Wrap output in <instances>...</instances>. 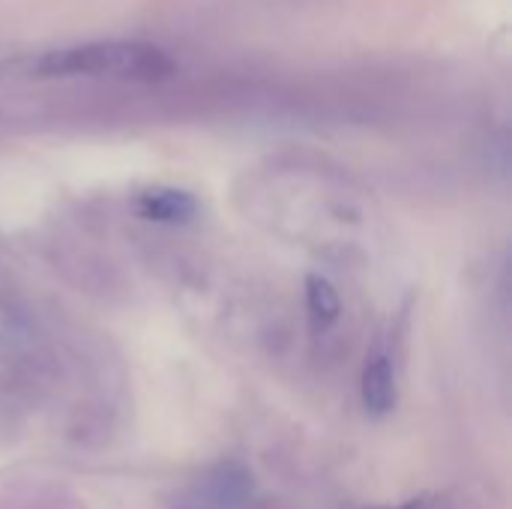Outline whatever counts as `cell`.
<instances>
[{"instance_id": "3957f363", "label": "cell", "mask_w": 512, "mask_h": 509, "mask_svg": "<svg viewBox=\"0 0 512 509\" xmlns=\"http://www.w3.org/2000/svg\"><path fill=\"white\" fill-rule=\"evenodd\" d=\"M396 402V378L387 357H372L363 369V405L372 417H384Z\"/></svg>"}, {"instance_id": "8992f818", "label": "cell", "mask_w": 512, "mask_h": 509, "mask_svg": "<svg viewBox=\"0 0 512 509\" xmlns=\"http://www.w3.org/2000/svg\"><path fill=\"white\" fill-rule=\"evenodd\" d=\"M399 509H447V501L444 498H435V495H426V498L411 501V504H405V507Z\"/></svg>"}, {"instance_id": "7a4b0ae2", "label": "cell", "mask_w": 512, "mask_h": 509, "mask_svg": "<svg viewBox=\"0 0 512 509\" xmlns=\"http://www.w3.org/2000/svg\"><path fill=\"white\" fill-rule=\"evenodd\" d=\"M135 210L147 222L180 225V222H189L198 213V201L189 192H180V189H147L144 195H138Z\"/></svg>"}, {"instance_id": "5b68a950", "label": "cell", "mask_w": 512, "mask_h": 509, "mask_svg": "<svg viewBox=\"0 0 512 509\" xmlns=\"http://www.w3.org/2000/svg\"><path fill=\"white\" fill-rule=\"evenodd\" d=\"M249 477L240 468H219L210 477V498L222 507H240L249 498Z\"/></svg>"}, {"instance_id": "6da1fadb", "label": "cell", "mask_w": 512, "mask_h": 509, "mask_svg": "<svg viewBox=\"0 0 512 509\" xmlns=\"http://www.w3.org/2000/svg\"><path fill=\"white\" fill-rule=\"evenodd\" d=\"M30 72L36 78H120V81H165L177 72V63L147 42H84L57 51H45Z\"/></svg>"}, {"instance_id": "277c9868", "label": "cell", "mask_w": 512, "mask_h": 509, "mask_svg": "<svg viewBox=\"0 0 512 509\" xmlns=\"http://www.w3.org/2000/svg\"><path fill=\"white\" fill-rule=\"evenodd\" d=\"M306 309H309V321H312L315 333H321L339 321L342 300L324 276H306Z\"/></svg>"}]
</instances>
